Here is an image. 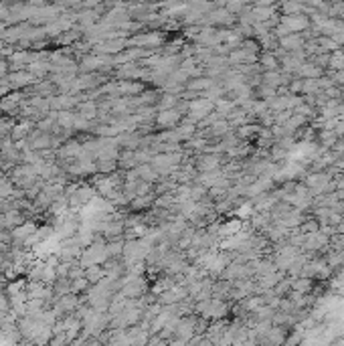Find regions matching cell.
Returning a JSON list of instances; mask_svg holds the SVG:
<instances>
[{
	"instance_id": "obj_23",
	"label": "cell",
	"mask_w": 344,
	"mask_h": 346,
	"mask_svg": "<svg viewBox=\"0 0 344 346\" xmlns=\"http://www.w3.org/2000/svg\"><path fill=\"white\" fill-rule=\"evenodd\" d=\"M288 91L292 93V95H302L304 93V79H292L290 81V85H288Z\"/></svg>"
},
{
	"instance_id": "obj_28",
	"label": "cell",
	"mask_w": 344,
	"mask_h": 346,
	"mask_svg": "<svg viewBox=\"0 0 344 346\" xmlns=\"http://www.w3.org/2000/svg\"><path fill=\"white\" fill-rule=\"evenodd\" d=\"M332 132H334V136H336L338 140H342L344 138V120H338V122H336V126H334Z\"/></svg>"
},
{
	"instance_id": "obj_12",
	"label": "cell",
	"mask_w": 344,
	"mask_h": 346,
	"mask_svg": "<svg viewBox=\"0 0 344 346\" xmlns=\"http://www.w3.org/2000/svg\"><path fill=\"white\" fill-rule=\"evenodd\" d=\"M146 292V282L140 280V278H134L132 282L126 284L124 288V296H130V298H136V296H142Z\"/></svg>"
},
{
	"instance_id": "obj_20",
	"label": "cell",
	"mask_w": 344,
	"mask_h": 346,
	"mask_svg": "<svg viewBox=\"0 0 344 346\" xmlns=\"http://www.w3.org/2000/svg\"><path fill=\"white\" fill-rule=\"evenodd\" d=\"M328 247H330V251H334V253H342L344 251V233L332 235L330 241H328Z\"/></svg>"
},
{
	"instance_id": "obj_17",
	"label": "cell",
	"mask_w": 344,
	"mask_h": 346,
	"mask_svg": "<svg viewBox=\"0 0 344 346\" xmlns=\"http://www.w3.org/2000/svg\"><path fill=\"white\" fill-rule=\"evenodd\" d=\"M298 231H300L302 235H312V233H318V231H320V223H318V221H316V219L310 215V217H308V219H306V221H304V223L298 227Z\"/></svg>"
},
{
	"instance_id": "obj_1",
	"label": "cell",
	"mask_w": 344,
	"mask_h": 346,
	"mask_svg": "<svg viewBox=\"0 0 344 346\" xmlns=\"http://www.w3.org/2000/svg\"><path fill=\"white\" fill-rule=\"evenodd\" d=\"M128 45L136 47V49H150V51H156L160 47H164V32L160 30H146V32H140V34H134Z\"/></svg>"
},
{
	"instance_id": "obj_4",
	"label": "cell",
	"mask_w": 344,
	"mask_h": 346,
	"mask_svg": "<svg viewBox=\"0 0 344 346\" xmlns=\"http://www.w3.org/2000/svg\"><path fill=\"white\" fill-rule=\"evenodd\" d=\"M243 227H245V223H243V221H239V219L231 217V219H227V221L219 223L217 237L223 241V239H227V237H233V235H237L239 231H243Z\"/></svg>"
},
{
	"instance_id": "obj_8",
	"label": "cell",
	"mask_w": 344,
	"mask_h": 346,
	"mask_svg": "<svg viewBox=\"0 0 344 346\" xmlns=\"http://www.w3.org/2000/svg\"><path fill=\"white\" fill-rule=\"evenodd\" d=\"M217 81H213V79H209V77H196V79H188V83H186V91H192V93H204L207 89H211L213 85H215Z\"/></svg>"
},
{
	"instance_id": "obj_5",
	"label": "cell",
	"mask_w": 344,
	"mask_h": 346,
	"mask_svg": "<svg viewBox=\"0 0 344 346\" xmlns=\"http://www.w3.org/2000/svg\"><path fill=\"white\" fill-rule=\"evenodd\" d=\"M144 89L146 87L140 81H120L118 83V95H124V97H138Z\"/></svg>"
},
{
	"instance_id": "obj_10",
	"label": "cell",
	"mask_w": 344,
	"mask_h": 346,
	"mask_svg": "<svg viewBox=\"0 0 344 346\" xmlns=\"http://www.w3.org/2000/svg\"><path fill=\"white\" fill-rule=\"evenodd\" d=\"M136 172H138V178H140V180H144V182H148V184H152V186L162 178L160 174L156 172V168H154L152 164H142V166L136 168Z\"/></svg>"
},
{
	"instance_id": "obj_21",
	"label": "cell",
	"mask_w": 344,
	"mask_h": 346,
	"mask_svg": "<svg viewBox=\"0 0 344 346\" xmlns=\"http://www.w3.org/2000/svg\"><path fill=\"white\" fill-rule=\"evenodd\" d=\"M330 69L332 71H342L344 69V51H336V53H332V57H330Z\"/></svg>"
},
{
	"instance_id": "obj_19",
	"label": "cell",
	"mask_w": 344,
	"mask_h": 346,
	"mask_svg": "<svg viewBox=\"0 0 344 346\" xmlns=\"http://www.w3.org/2000/svg\"><path fill=\"white\" fill-rule=\"evenodd\" d=\"M247 2H241V0H233V2H225V10L229 12V14H233V16H239L241 12H245L247 10Z\"/></svg>"
},
{
	"instance_id": "obj_7",
	"label": "cell",
	"mask_w": 344,
	"mask_h": 346,
	"mask_svg": "<svg viewBox=\"0 0 344 346\" xmlns=\"http://www.w3.org/2000/svg\"><path fill=\"white\" fill-rule=\"evenodd\" d=\"M306 45V41L302 39V34H288L284 39H280V47L288 53H294V51H302Z\"/></svg>"
},
{
	"instance_id": "obj_6",
	"label": "cell",
	"mask_w": 344,
	"mask_h": 346,
	"mask_svg": "<svg viewBox=\"0 0 344 346\" xmlns=\"http://www.w3.org/2000/svg\"><path fill=\"white\" fill-rule=\"evenodd\" d=\"M259 130H261V126H257V124H245V126H241V128H237L233 132L237 134V138L241 142H249V144L253 142L255 144V140L259 136Z\"/></svg>"
},
{
	"instance_id": "obj_18",
	"label": "cell",
	"mask_w": 344,
	"mask_h": 346,
	"mask_svg": "<svg viewBox=\"0 0 344 346\" xmlns=\"http://www.w3.org/2000/svg\"><path fill=\"white\" fill-rule=\"evenodd\" d=\"M316 41H318V47H320L322 53H336V51H340V47L330 37H318Z\"/></svg>"
},
{
	"instance_id": "obj_11",
	"label": "cell",
	"mask_w": 344,
	"mask_h": 346,
	"mask_svg": "<svg viewBox=\"0 0 344 346\" xmlns=\"http://www.w3.org/2000/svg\"><path fill=\"white\" fill-rule=\"evenodd\" d=\"M324 73H326L324 69L316 67V65L310 63V61H306V63L300 67V71H298V79H318V77H322Z\"/></svg>"
},
{
	"instance_id": "obj_9",
	"label": "cell",
	"mask_w": 344,
	"mask_h": 346,
	"mask_svg": "<svg viewBox=\"0 0 344 346\" xmlns=\"http://www.w3.org/2000/svg\"><path fill=\"white\" fill-rule=\"evenodd\" d=\"M257 63L261 65L263 73H265V71H280V59H278L273 53H269V51H261Z\"/></svg>"
},
{
	"instance_id": "obj_3",
	"label": "cell",
	"mask_w": 344,
	"mask_h": 346,
	"mask_svg": "<svg viewBox=\"0 0 344 346\" xmlns=\"http://www.w3.org/2000/svg\"><path fill=\"white\" fill-rule=\"evenodd\" d=\"M182 120H184V114H180L174 108V110H166V112H158L156 120H154V126L162 128V130H174V128H178L182 124Z\"/></svg>"
},
{
	"instance_id": "obj_2",
	"label": "cell",
	"mask_w": 344,
	"mask_h": 346,
	"mask_svg": "<svg viewBox=\"0 0 344 346\" xmlns=\"http://www.w3.org/2000/svg\"><path fill=\"white\" fill-rule=\"evenodd\" d=\"M229 162V158L225 154H200L194 158V168L198 174H207V172H215V170H221L225 164Z\"/></svg>"
},
{
	"instance_id": "obj_26",
	"label": "cell",
	"mask_w": 344,
	"mask_h": 346,
	"mask_svg": "<svg viewBox=\"0 0 344 346\" xmlns=\"http://www.w3.org/2000/svg\"><path fill=\"white\" fill-rule=\"evenodd\" d=\"M97 168H99L101 172H112V170L118 168V162H116V160H99V162H97Z\"/></svg>"
},
{
	"instance_id": "obj_14",
	"label": "cell",
	"mask_w": 344,
	"mask_h": 346,
	"mask_svg": "<svg viewBox=\"0 0 344 346\" xmlns=\"http://www.w3.org/2000/svg\"><path fill=\"white\" fill-rule=\"evenodd\" d=\"M154 202H156V194L150 192V194H144V196H136V198L130 202V206H132L134 211H144V209H152Z\"/></svg>"
},
{
	"instance_id": "obj_25",
	"label": "cell",
	"mask_w": 344,
	"mask_h": 346,
	"mask_svg": "<svg viewBox=\"0 0 344 346\" xmlns=\"http://www.w3.org/2000/svg\"><path fill=\"white\" fill-rule=\"evenodd\" d=\"M316 83H318V89H320V91H326V89L334 87V81H332V77H328L326 73H324L322 77H318V79H316Z\"/></svg>"
},
{
	"instance_id": "obj_22",
	"label": "cell",
	"mask_w": 344,
	"mask_h": 346,
	"mask_svg": "<svg viewBox=\"0 0 344 346\" xmlns=\"http://www.w3.org/2000/svg\"><path fill=\"white\" fill-rule=\"evenodd\" d=\"M209 198L217 204V202H221V200H225L227 198V188H223V186H215V188H209Z\"/></svg>"
},
{
	"instance_id": "obj_24",
	"label": "cell",
	"mask_w": 344,
	"mask_h": 346,
	"mask_svg": "<svg viewBox=\"0 0 344 346\" xmlns=\"http://www.w3.org/2000/svg\"><path fill=\"white\" fill-rule=\"evenodd\" d=\"M320 89H318V83L316 79H304V93L302 95H318Z\"/></svg>"
},
{
	"instance_id": "obj_27",
	"label": "cell",
	"mask_w": 344,
	"mask_h": 346,
	"mask_svg": "<svg viewBox=\"0 0 344 346\" xmlns=\"http://www.w3.org/2000/svg\"><path fill=\"white\" fill-rule=\"evenodd\" d=\"M292 116H294V112H292V110L276 114V126H286V124H288V120H290Z\"/></svg>"
},
{
	"instance_id": "obj_13",
	"label": "cell",
	"mask_w": 344,
	"mask_h": 346,
	"mask_svg": "<svg viewBox=\"0 0 344 346\" xmlns=\"http://www.w3.org/2000/svg\"><path fill=\"white\" fill-rule=\"evenodd\" d=\"M314 286H316L314 280H308V278H292V290H294V292L312 294V292H314Z\"/></svg>"
},
{
	"instance_id": "obj_15",
	"label": "cell",
	"mask_w": 344,
	"mask_h": 346,
	"mask_svg": "<svg viewBox=\"0 0 344 346\" xmlns=\"http://www.w3.org/2000/svg\"><path fill=\"white\" fill-rule=\"evenodd\" d=\"M180 103V97L178 95H172V93H162L158 106H156V112H166V110H174L176 106Z\"/></svg>"
},
{
	"instance_id": "obj_16",
	"label": "cell",
	"mask_w": 344,
	"mask_h": 346,
	"mask_svg": "<svg viewBox=\"0 0 344 346\" xmlns=\"http://www.w3.org/2000/svg\"><path fill=\"white\" fill-rule=\"evenodd\" d=\"M235 108H237V103L233 99H229V97H223V99L215 101V112H219L223 118H227Z\"/></svg>"
}]
</instances>
